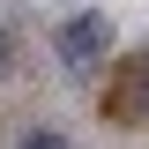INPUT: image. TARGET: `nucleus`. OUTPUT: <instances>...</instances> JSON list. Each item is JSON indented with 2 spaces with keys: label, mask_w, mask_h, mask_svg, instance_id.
Returning a JSON list of instances; mask_svg holds the SVG:
<instances>
[{
  "label": "nucleus",
  "mask_w": 149,
  "mask_h": 149,
  "mask_svg": "<svg viewBox=\"0 0 149 149\" xmlns=\"http://www.w3.org/2000/svg\"><path fill=\"white\" fill-rule=\"evenodd\" d=\"M104 37H112V22L97 15V8L67 15L60 22V67H97V60H104Z\"/></svg>",
  "instance_id": "obj_1"
},
{
  "label": "nucleus",
  "mask_w": 149,
  "mask_h": 149,
  "mask_svg": "<svg viewBox=\"0 0 149 149\" xmlns=\"http://www.w3.org/2000/svg\"><path fill=\"white\" fill-rule=\"evenodd\" d=\"M149 112V45L119 67V82H112V97H104V119H142Z\"/></svg>",
  "instance_id": "obj_2"
},
{
  "label": "nucleus",
  "mask_w": 149,
  "mask_h": 149,
  "mask_svg": "<svg viewBox=\"0 0 149 149\" xmlns=\"http://www.w3.org/2000/svg\"><path fill=\"white\" fill-rule=\"evenodd\" d=\"M15 149H67V134H52V127H37V134H22Z\"/></svg>",
  "instance_id": "obj_3"
},
{
  "label": "nucleus",
  "mask_w": 149,
  "mask_h": 149,
  "mask_svg": "<svg viewBox=\"0 0 149 149\" xmlns=\"http://www.w3.org/2000/svg\"><path fill=\"white\" fill-rule=\"evenodd\" d=\"M0 67H8V37H0Z\"/></svg>",
  "instance_id": "obj_4"
}]
</instances>
